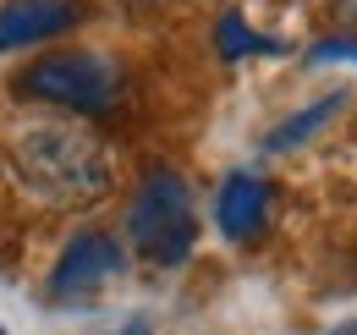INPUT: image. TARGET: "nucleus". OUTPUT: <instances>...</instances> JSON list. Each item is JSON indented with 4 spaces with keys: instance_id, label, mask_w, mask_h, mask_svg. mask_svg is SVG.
Returning <instances> with one entry per match:
<instances>
[{
    "instance_id": "obj_4",
    "label": "nucleus",
    "mask_w": 357,
    "mask_h": 335,
    "mask_svg": "<svg viewBox=\"0 0 357 335\" xmlns=\"http://www.w3.org/2000/svg\"><path fill=\"white\" fill-rule=\"evenodd\" d=\"M121 242L110 237V231H83V237H72V248L55 258V269H50V297L55 302H89L99 297L110 281H121Z\"/></svg>"
},
{
    "instance_id": "obj_7",
    "label": "nucleus",
    "mask_w": 357,
    "mask_h": 335,
    "mask_svg": "<svg viewBox=\"0 0 357 335\" xmlns=\"http://www.w3.org/2000/svg\"><path fill=\"white\" fill-rule=\"evenodd\" d=\"M341 105H347L341 94H324V99H319V105H308L303 116H291V121H280V126H275V132H269V143H264V149H297V143H303L308 132H319V126L330 121V116H335Z\"/></svg>"
},
{
    "instance_id": "obj_8",
    "label": "nucleus",
    "mask_w": 357,
    "mask_h": 335,
    "mask_svg": "<svg viewBox=\"0 0 357 335\" xmlns=\"http://www.w3.org/2000/svg\"><path fill=\"white\" fill-rule=\"evenodd\" d=\"M253 50H275V44L259 39V34H242V22L225 17V22H220V55H225V61H236V55H253Z\"/></svg>"
},
{
    "instance_id": "obj_10",
    "label": "nucleus",
    "mask_w": 357,
    "mask_h": 335,
    "mask_svg": "<svg viewBox=\"0 0 357 335\" xmlns=\"http://www.w3.org/2000/svg\"><path fill=\"white\" fill-rule=\"evenodd\" d=\"M127 335H149V325H143V319H137V325H132V330H127Z\"/></svg>"
},
{
    "instance_id": "obj_3",
    "label": "nucleus",
    "mask_w": 357,
    "mask_h": 335,
    "mask_svg": "<svg viewBox=\"0 0 357 335\" xmlns=\"http://www.w3.org/2000/svg\"><path fill=\"white\" fill-rule=\"evenodd\" d=\"M121 66L105 61V55H89V50H61V55H45L33 61L28 72H17V94L28 99H45V105H61V110H77V116H105L116 110L121 99Z\"/></svg>"
},
{
    "instance_id": "obj_5",
    "label": "nucleus",
    "mask_w": 357,
    "mask_h": 335,
    "mask_svg": "<svg viewBox=\"0 0 357 335\" xmlns=\"http://www.w3.org/2000/svg\"><path fill=\"white\" fill-rule=\"evenodd\" d=\"M77 22H83L77 0H6L0 6V55L45 44L55 34H66V28H77Z\"/></svg>"
},
{
    "instance_id": "obj_6",
    "label": "nucleus",
    "mask_w": 357,
    "mask_h": 335,
    "mask_svg": "<svg viewBox=\"0 0 357 335\" xmlns=\"http://www.w3.org/2000/svg\"><path fill=\"white\" fill-rule=\"evenodd\" d=\"M220 231L225 237H236V242H248V237H259L269 220V181L264 176H231L220 187Z\"/></svg>"
},
{
    "instance_id": "obj_11",
    "label": "nucleus",
    "mask_w": 357,
    "mask_h": 335,
    "mask_svg": "<svg viewBox=\"0 0 357 335\" xmlns=\"http://www.w3.org/2000/svg\"><path fill=\"white\" fill-rule=\"evenodd\" d=\"M0 335H6V330H0Z\"/></svg>"
},
{
    "instance_id": "obj_2",
    "label": "nucleus",
    "mask_w": 357,
    "mask_h": 335,
    "mask_svg": "<svg viewBox=\"0 0 357 335\" xmlns=\"http://www.w3.org/2000/svg\"><path fill=\"white\" fill-rule=\"evenodd\" d=\"M127 242L149 264H181L198 242V204L176 170H154L127 209Z\"/></svg>"
},
{
    "instance_id": "obj_1",
    "label": "nucleus",
    "mask_w": 357,
    "mask_h": 335,
    "mask_svg": "<svg viewBox=\"0 0 357 335\" xmlns=\"http://www.w3.org/2000/svg\"><path fill=\"white\" fill-rule=\"evenodd\" d=\"M11 170L17 181L50 204V209H83L99 204L116 181L110 149L72 121H33L11 137Z\"/></svg>"
},
{
    "instance_id": "obj_9",
    "label": "nucleus",
    "mask_w": 357,
    "mask_h": 335,
    "mask_svg": "<svg viewBox=\"0 0 357 335\" xmlns=\"http://www.w3.org/2000/svg\"><path fill=\"white\" fill-rule=\"evenodd\" d=\"M330 17L341 39H357V0H330Z\"/></svg>"
}]
</instances>
